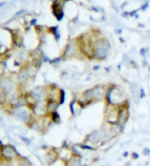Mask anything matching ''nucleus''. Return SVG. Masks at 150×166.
<instances>
[{"instance_id": "nucleus-1", "label": "nucleus", "mask_w": 150, "mask_h": 166, "mask_svg": "<svg viewBox=\"0 0 150 166\" xmlns=\"http://www.w3.org/2000/svg\"><path fill=\"white\" fill-rule=\"evenodd\" d=\"M110 44L105 40H100L98 41L96 47L94 48V55L99 60H102L107 56L110 50Z\"/></svg>"}, {"instance_id": "nucleus-6", "label": "nucleus", "mask_w": 150, "mask_h": 166, "mask_svg": "<svg viewBox=\"0 0 150 166\" xmlns=\"http://www.w3.org/2000/svg\"><path fill=\"white\" fill-rule=\"evenodd\" d=\"M92 90H93V98L95 99H98L104 95V90L101 86H96Z\"/></svg>"}, {"instance_id": "nucleus-7", "label": "nucleus", "mask_w": 150, "mask_h": 166, "mask_svg": "<svg viewBox=\"0 0 150 166\" xmlns=\"http://www.w3.org/2000/svg\"><path fill=\"white\" fill-rule=\"evenodd\" d=\"M149 153H150V149H144V155H149Z\"/></svg>"}, {"instance_id": "nucleus-3", "label": "nucleus", "mask_w": 150, "mask_h": 166, "mask_svg": "<svg viewBox=\"0 0 150 166\" xmlns=\"http://www.w3.org/2000/svg\"><path fill=\"white\" fill-rule=\"evenodd\" d=\"M14 115L26 123L29 122V120H30L29 112L25 109V108H22V107H19V108L14 110Z\"/></svg>"}, {"instance_id": "nucleus-4", "label": "nucleus", "mask_w": 150, "mask_h": 166, "mask_svg": "<svg viewBox=\"0 0 150 166\" xmlns=\"http://www.w3.org/2000/svg\"><path fill=\"white\" fill-rule=\"evenodd\" d=\"M2 156L6 159L11 160L16 156V152L11 146H3Z\"/></svg>"}, {"instance_id": "nucleus-5", "label": "nucleus", "mask_w": 150, "mask_h": 166, "mask_svg": "<svg viewBox=\"0 0 150 166\" xmlns=\"http://www.w3.org/2000/svg\"><path fill=\"white\" fill-rule=\"evenodd\" d=\"M29 71L27 70H21L18 75V81L20 83H23L27 81V79L29 78Z\"/></svg>"}, {"instance_id": "nucleus-2", "label": "nucleus", "mask_w": 150, "mask_h": 166, "mask_svg": "<svg viewBox=\"0 0 150 166\" xmlns=\"http://www.w3.org/2000/svg\"><path fill=\"white\" fill-rule=\"evenodd\" d=\"M47 96V91L43 87H36L30 92V97L34 102H42Z\"/></svg>"}]
</instances>
